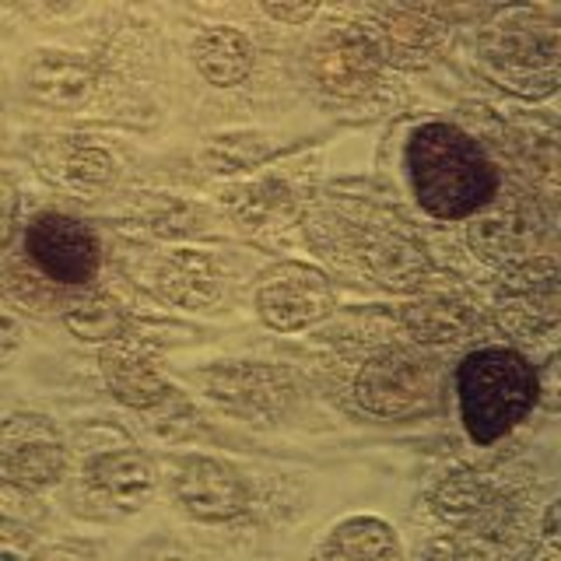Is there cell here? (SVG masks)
I'll return each instance as SVG.
<instances>
[{
	"label": "cell",
	"instance_id": "obj_9",
	"mask_svg": "<svg viewBox=\"0 0 561 561\" xmlns=\"http://www.w3.org/2000/svg\"><path fill=\"white\" fill-rule=\"evenodd\" d=\"M102 373H105V382L113 386V393L130 403V408H151V403L165 400L169 386L162 382V376L154 373V365L137 355L134 347H105L102 351Z\"/></svg>",
	"mask_w": 561,
	"mask_h": 561
},
{
	"label": "cell",
	"instance_id": "obj_6",
	"mask_svg": "<svg viewBox=\"0 0 561 561\" xmlns=\"http://www.w3.org/2000/svg\"><path fill=\"white\" fill-rule=\"evenodd\" d=\"M256 306L263 323L274 330H298L320 320L330 309V285L320 271H309L302 263H285L260 285Z\"/></svg>",
	"mask_w": 561,
	"mask_h": 561
},
{
	"label": "cell",
	"instance_id": "obj_12",
	"mask_svg": "<svg viewBox=\"0 0 561 561\" xmlns=\"http://www.w3.org/2000/svg\"><path fill=\"white\" fill-rule=\"evenodd\" d=\"M4 470L14 484L22 488H43L64 470V449L53 438H25L8 449Z\"/></svg>",
	"mask_w": 561,
	"mask_h": 561
},
{
	"label": "cell",
	"instance_id": "obj_1",
	"mask_svg": "<svg viewBox=\"0 0 561 561\" xmlns=\"http://www.w3.org/2000/svg\"><path fill=\"white\" fill-rule=\"evenodd\" d=\"M417 204L435 218H467L495 197V165L470 134L449 123H425L408 145Z\"/></svg>",
	"mask_w": 561,
	"mask_h": 561
},
{
	"label": "cell",
	"instance_id": "obj_7",
	"mask_svg": "<svg viewBox=\"0 0 561 561\" xmlns=\"http://www.w3.org/2000/svg\"><path fill=\"white\" fill-rule=\"evenodd\" d=\"M175 499L193 519L201 523H225L242 513L245 488L232 467H225L207 456H190L175 467Z\"/></svg>",
	"mask_w": 561,
	"mask_h": 561
},
{
	"label": "cell",
	"instance_id": "obj_14",
	"mask_svg": "<svg viewBox=\"0 0 561 561\" xmlns=\"http://www.w3.org/2000/svg\"><path fill=\"white\" fill-rule=\"evenodd\" d=\"M165 291L169 298L183 306H207L218 298V280L210 274L207 260H197V256H183L165 267Z\"/></svg>",
	"mask_w": 561,
	"mask_h": 561
},
{
	"label": "cell",
	"instance_id": "obj_2",
	"mask_svg": "<svg viewBox=\"0 0 561 561\" xmlns=\"http://www.w3.org/2000/svg\"><path fill=\"white\" fill-rule=\"evenodd\" d=\"M456 390L470 438L488 446L513 432L537 403V373L516 351L484 347L463 358Z\"/></svg>",
	"mask_w": 561,
	"mask_h": 561
},
{
	"label": "cell",
	"instance_id": "obj_3",
	"mask_svg": "<svg viewBox=\"0 0 561 561\" xmlns=\"http://www.w3.org/2000/svg\"><path fill=\"white\" fill-rule=\"evenodd\" d=\"M25 250L46 277L60 285H84L99 267L92 228L67 215H39L25 232Z\"/></svg>",
	"mask_w": 561,
	"mask_h": 561
},
{
	"label": "cell",
	"instance_id": "obj_10",
	"mask_svg": "<svg viewBox=\"0 0 561 561\" xmlns=\"http://www.w3.org/2000/svg\"><path fill=\"white\" fill-rule=\"evenodd\" d=\"M253 43L236 28H207L193 43V60L210 84H239L253 70Z\"/></svg>",
	"mask_w": 561,
	"mask_h": 561
},
{
	"label": "cell",
	"instance_id": "obj_4",
	"mask_svg": "<svg viewBox=\"0 0 561 561\" xmlns=\"http://www.w3.org/2000/svg\"><path fill=\"white\" fill-rule=\"evenodd\" d=\"M358 400L382 417H411L428 411L435 400V373L428 362L411 355H386L362 368Z\"/></svg>",
	"mask_w": 561,
	"mask_h": 561
},
{
	"label": "cell",
	"instance_id": "obj_11",
	"mask_svg": "<svg viewBox=\"0 0 561 561\" xmlns=\"http://www.w3.org/2000/svg\"><path fill=\"white\" fill-rule=\"evenodd\" d=\"M397 551L400 548L393 526H386L382 519L373 516H355L341 523L323 548L327 558H393Z\"/></svg>",
	"mask_w": 561,
	"mask_h": 561
},
{
	"label": "cell",
	"instance_id": "obj_16",
	"mask_svg": "<svg viewBox=\"0 0 561 561\" xmlns=\"http://www.w3.org/2000/svg\"><path fill=\"white\" fill-rule=\"evenodd\" d=\"M263 11H267L271 18H277V22L302 25V22H309V18L316 14V4H274V0H267Z\"/></svg>",
	"mask_w": 561,
	"mask_h": 561
},
{
	"label": "cell",
	"instance_id": "obj_8",
	"mask_svg": "<svg viewBox=\"0 0 561 561\" xmlns=\"http://www.w3.org/2000/svg\"><path fill=\"white\" fill-rule=\"evenodd\" d=\"M88 478L102 491L105 499H113L127 508H137L151 499L154 491V470L140 453L123 449V453H105L88 467Z\"/></svg>",
	"mask_w": 561,
	"mask_h": 561
},
{
	"label": "cell",
	"instance_id": "obj_13",
	"mask_svg": "<svg viewBox=\"0 0 561 561\" xmlns=\"http://www.w3.org/2000/svg\"><path fill=\"white\" fill-rule=\"evenodd\" d=\"M88 81H92V70H88L81 60L67 57V53H43L32 67V88L46 99H75L81 95Z\"/></svg>",
	"mask_w": 561,
	"mask_h": 561
},
{
	"label": "cell",
	"instance_id": "obj_15",
	"mask_svg": "<svg viewBox=\"0 0 561 561\" xmlns=\"http://www.w3.org/2000/svg\"><path fill=\"white\" fill-rule=\"evenodd\" d=\"M64 323L78 333L81 341H110L123 330V316L116 309V302L110 298H88V302H78L75 309H67Z\"/></svg>",
	"mask_w": 561,
	"mask_h": 561
},
{
	"label": "cell",
	"instance_id": "obj_5",
	"mask_svg": "<svg viewBox=\"0 0 561 561\" xmlns=\"http://www.w3.org/2000/svg\"><path fill=\"white\" fill-rule=\"evenodd\" d=\"M309 75L330 95H362L379 75V49L365 32L333 25L309 46Z\"/></svg>",
	"mask_w": 561,
	"mask_h": 561
}]
</instances>
